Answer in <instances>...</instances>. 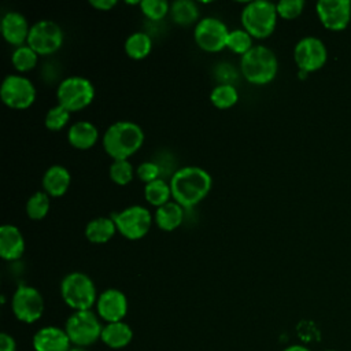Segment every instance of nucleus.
<instances>
[{
    "label": "nucleus",
    "mask_w": 351,
    "mask_h": 351,
    "mask_svg": "<svg viewBox=\"0 0 351 351\" xmlns=\"http://www.w3.org/2000/svg\"><path fill=\"white\" fill-rule=\"evenodd\" d=\"M326 47L317 37H304L298 41L293 49L296 64L303 73L318 70L326 62Z\"/></svg>",
    "instance_id": "obj_13"
},
{
    "label": "nucleus",
    "mask_w": 351,
    "mask_h": 351,
    "mask_svg": "<svg viewBox=\"0 0 351 351\" xmlns=\"http://www.w3.org/2000/svg\"><path fill=\"white\" fill-rule=\"evenodd\" d=\"M25 252V237L19 228L4 223L0 228V256L4 261H16Z\"/></svg>",
    "instance_id": "obj_18"
},
{
    "label": "nucleus",
    "mask_w": 351,
    "mask_h": 351,
    "mask_svg": "<svg viewBox=\"0 0 351 351\" xmlns=\"http://www.w3.org/2000/svg\"><path fill=\"white\" fill-rule=\"evenodd\" d=\"M34 351H69L71 341L64 328L47 325L40 328L32 340Z\"/></svg>",
    "instance_id": "obj_16"
},
{
    "label": "nucleus",
    "mask_w": 351,
    "mask_h": 351,
    "mask_svg": "<svg viewBox=\"0 0 351 351\" xmlns=\"http://www.w3.org/2000/svg\"><path fill=\"white\" fill-rule=\"evenodd\" d=\"M99 140V130L95 123L89 121L74 122L67 132V141L77 149H89Z\"/></svg>",
    "instance_id": "obj_20"
},
{
    "label": "nucleus",
    "mask_w": 351,
    "mask_h": 351,
    "mask_svg": "<svg viewBox=\"0 0 351 351\" xmlns=\"http://www.w3.org/2000/svg\"><path fill=\"white\" fill-rule=\"evenodd\" d=\"M317 14L325 27L340 30L351 18V3L348 0H319Z\"/></svg>",
    "instance_id": "obj_15"
},
{
    "label": "nucleus",
    "mask_w": 351,
    "mask_h": 351,
    "mask_svg": "<svg viewBox=\"0 0 351 351\" xmlns=\"http://www.w3.org/2000/svg\"><path fill=\"white\" fill-rule=\"evenodd\" d=\"M108 174H110L111 181L115 182L117 185H128L133 180L134 169L128 159L114 160L110 165Z\"/></svg>",
    "instance_id": "obj_31"
},
{
    "label": "nucleus",
    "mask_w": 351,
    "mask_h": 351,
    "mask_svg": "<svg viewBox=\"0 0 351 351\" xmlns=\"http://www.w3.org/2000/svg\"><path fill=\"white\" fill-rule=\"evenodd\" d=\"M152 49V38L144 32L132 33L125 41V52L134 60L144 59Z\"/></svg>",
    "instance_id": "obj_24"
},
{
    "label": "nucleus",
    "mask_w": 351,
    "mask_h": 351,
    "mask_svg": "<svg viewBox=\"0 0 351 351\" xmlns=\"http://www.w3.org/2000/svg\"><path fill=\"white\" fill-rule=\"evenodd\" d=\"M0 351H16L15 339L7 332L0 333Z\"/></svg>",
    "instance_id": "obj_36"
},
{
    "label": "nucleus",
    "mask_w": 351,
    "mask_h": 351,
    "mask_svg": "<svg viewBox=\"0 0 351 351\" xmlns=\"http://www.w3.org/2000/svg\"><path fill=\"white\" fill-rule=\"evenodd\" d=\"M49 196L44 191H37L26 202V214L33 221L44 219L49 211Z\"/></svg>",
    "instance_id": "obj_29"
},
{
    "label": "nucleus",
    "mask_w": 351,
    "mask_h": 351,
    "mask_svg": "<svg viewBox=\"0 0 351 351\" xmlns=\"http://www.w3.org/2000/svg\"><path fill=\"white\" fill-rule=\"evenodd\" d=\"M0 97L12 110H26L36 100V86L27 77L8 74L1 82Z\"/></svg>",
    "instance_id": "obj_9"
},
{
    "label": "nucleus",
    "mask_w": 351,
    "mask_h": 351,
    "mask_svg": "<svg viewBox=\"0 0 351 351\" xmlns=\"http://www.w3.org/2000/svg\"><path fill=\"white\" fill-rule=\"evenodd\" d=\"M144 196H145V200L151 206H155L156 208L169 203L170 202L169 199L173 197L170 184H167L163 178H158L149 184H145Z\"/></svg>",
    "instance_id": "obj_26"
},
{
    "label": "nucleus",
    "mask_w": 351,
    "mask_h": 351,
    "mask_svg": "<svg viewBox=\"0 0 351 351\" xmlns=\"http://www.w3.org/2000/svg\"><path fill=\"white\" fill-rule=\"evenodd\" d=\"M117 225V230L128 240L143 239L152 226V214L140 204H133L111 217Z\"/></svg>",
    "instance_id": "obj_8"
},
{
    "label": "nucleus",
    "mask_w": 351,
    "mask_h": 351,
    "mask_svg": "<svg viewBox=\"0 0 351 351\" xmlns=\"http://www.w3.org/2000/svg\"><path fill=\"white\" fill-rule=\"evenodd\" d=\"M325 351H336V350H325Z\"/></svg>",
    "instance_id": "obj_40"
},
{
    "label": "nucleus",
    "mask_w": 351,
    "mask_h": 351,
    "mask_svg": "<svg viewBox=\"0 0 351 351\" xmlns=\"http://www.w3.org/2000/svg\"><path fill=\"white\" fill-rule=\"evenodd\" d=\"M71 182L70 171L62 165L49 166L43 176V191L49 197H60L63 196Z\"/></svg>",
    "instance_id": "obj_19"
},
{
    "label": "nucleus",
    "mask_w": 351,
    "mask_h": 351,
    "mask_svg": "<svg viewBox=\"0 0 351 351\" xmlns=\"http://www.w3.org/2000/svg\"><path fill=\"white\" fill-rule=\"evenodd\" d=\"M136 174L137 177L145 182V184H149L158 178H160L162 173H160V169L158 166L156 162L154 160H145V162H141L137 169H136Z\"/></svg>",
    "instance_id": "obj_35"
},
{
    "label": "nucleus",
    "mask_w": 351,
    "mask_h": 351,
    "mask_svg": "<svg viewBox=\"0 0 351 351\" xmlns=\"http://www.w3.org/2000/svg\"><path fill=\"white\" fill-rule=\"evenodd\" d=\"M243 77L254 85H266L271 82L278 70V62L274 52L265 45H254L240 59Z\"/></svg>",
    "instance_id": "obj_3"
},
{
    "label": "nucleus",
    "mask_w": 351,
    "mask_h": 351,
    "mask_svg": "<svg viewBox=\"0 0 351 351\" xmlns=\"http://www.w3.org/2000/svg\"><path fill=\"white\" fill-rule=\"evenodd\" d=\"M11 308L18 321L33 324L43 317L45 303L41 292L37 288L22 284L12 295Z\"/></svg>",
    "instance_id": "obj_10"
},
{
    "label": "nucleus",
    "mask_w": 351,
    "mask_h": 351,
    "mask_svg": "<svg viewBox=\"0 0 351 351\" xmlns=\"http://www.w3.org/2000/svg\"><path fill=\"white\" fill-rule=\"evenodd\" d=\"M96 313L106 324L123 321L128 313L126 295L117 288L104 289L97 296Z\"/></svg>",
    "instance_id": "obj_14"
},
{
    "label": "nucleus",
    "mask_w": 351,
    "mask_h": 351,
    "mask_svg": "<svg viewBox=\"0 0 351 351\" xmlns=\"http://www.w3.org/2000/svg\"><path fill=\"white\" fill-rule=\"evenodd\" d=\"M170 16L177 25H192L199 18V7L192 0H177L170 4Z\"/></svg>",
    "instance_id": "obj_25"
},
{
    "label": "nucleus",
    "mask_w": 351,
    "mask_h": 351,
    "mask_svg": "<svg viewBox=\"0 0 351 351\" xmlns=\"http://www.w3.org/2000/svg\"><path fill=\"white\" fill-rule=\"evenodd\" d=\"M303 0H281L276 4L277 14L284 19H293L303 11Z\"/></svg>",
    "instance_id": "obj_34"
},
{
    "label": "nucleus",
    "mask_w": 351,
    "mask_h": 351,
    "mask_svg": "<svg viewBox=\"0 0 351 351\" xmlns=\"http://www.w3.org/2000/svg\"><path fill=\"white\" fill-rule=\"evenodd\" d=\"M60 296L74 311L90 310L96 306L97 291L93 280L82 271L66 274L60 282Z\"/></svg>",
    "instance_id": "obj_4"
},
{
    "label": "nucleus",
    "mask_w": 351,
    "mask_h": 351,
    "mask_svg": "<svg viewBox=\"0 0 351 351\" xmlns=\"http://www.w3.org/2000/svg\"><path fill=\"white\" fill-rule=\"evenodd\" d=\"M64 330L73 346L89 347L101 337L103 324L92 310L73 311L64 324Z\"/></svg>",
    "instance_id": "obj_6"
},
{
    "label": "nucleus",
    "mask_w": 351,
    "mask_h": 351,
    "mask_svg": "<svg viewBox=\"0 0 351 351\" xmlns=\"http://www.w3.org/2000/svg\"><path fill=\"white\" fill-rule=\"evenodd\" d=\"M117 230V225L111 217H96L85 226V237L93 244H106Z\"/></svg>",
    "instance_id": "obj_22"
},
{
    "label": "nucleus",
    "mask_w": 351,
    "mask_h": 351,
    "mask_svg": "<svg viewBox=\"0 0 351 351\" xmlns=\"http://www.w3.org/2000/svg\"><path fill=\"white\" fill-rule=\"evenodd\" d=\"M58 104L70 112L81 111L95 99L93 84L81 75H70L60 81L56 88Z\"/></svg>",
    "instance_id": "obj_7"
},
{
    "label": "nucleus",
    "mask_w": 351,
    "mask_h": 351,
    "mask_svg": "<svg viewBox=\"0 0 351 351\" xmlns=\"http://www.w3.org/2000/svg\"><path fill=\"white\" fill-rule=\"evenodd\" d=\"M239 100V92L234 85L218 84L210 92V101L214 107L219 110H226L233 107Z\"/></svg>",
    "instance_id": "obj_27"
},
{
    "label": "nucleus",
    "mask_w": 351,
    "mask_h": 351,
    "mask_svg": "<svg viewBox=\"0 0 351 351\" xmlns=\"http://www.w3.org/2000/svg\"><path fill=\"white\" fill-rule=\"evenodd\" d=\"M133 339V329L125 321L108 322L103 325L100 340L112 350H121L130 344Z\"/></svg>",
    "instance_id": "obj_21"
},
{
    "label": "nucleus",
    "mask_w": 351,
    "mask_h": 351,
    "mask_svg": "<svg viewBox=\"0 0 351 351\" xmlns=\"http://www.w3.org/2000/svg\"><path fill=\"white\" fill-rule=\"evenodd\" d=\"M144 143L141 126L132 121H117L111 123L101 138L103 148L114 160L129 159Z\"/></svg>",
    "instance_id": "obj_2"
},
{
    "label": "nucleus",
    "mask_w": 351,
    "mask_h": 351,
    "mask_svg": "<svg viewBox=\"0 0 351 351\" xmlns=\"http://www.w3.org/2000/svg\"><path fill=\"white\" fill-rule=\"evenodd\" d=\"M38 60V55L34 49H32L27 44H23L21 47H16L11 55V62L15 70L19 73L30 71L36 67Z\"/></svg>",
    "instance_id": "obj_28"
},
{
    "label": "nucleus",
    "mask_w": 351,
    "mask_h": 351,
    "mask_svg": "<svg viewBox=\"0 0 351 351\" xmlns=\"http://www.w3.org/2000/svg\"><path fill=\"white\" fill-rule=\"evenodd\" d=\"M169 184L174 202L184 208H191L208 195L213 178L207 170L199 166H184L170 176Z\"/></svg>",
    "instance_id": "obj_1"
},
{
    "label": "nucleus",
    "mask_w": 351,
    "mask_h": 351,
    "mask_svg": "<svg viewBox=\"0 0 351 351\" xmlns=\"http://www.w3.org/2000/svg\"><path fill=\"white\" fill-rule=\"evenodd\" d=\"M138 5L149 21H160L170 12V4L166 0H143Z\"/></svg>",
    "instance_id": "obj_33"
},
{
    "label": "nucleus",
    "mask_w": 351,
    "mask_h": 351,
    "mask_svg": "<svg viewBox=\"0 0 351 351\" xmlns=\"http://www.w3.org/2000/svg\"><path fill=\"white\" fill-rule=\"evenodd\" d=\"M229 29L215 16L202 18L193 30V38L197 47L206 52H219L226 48Z\"/></svg>",
    "instance_id": "obj_12"
},
{
    "label": "nucleus",
    "mask_w": 351,
    "mask_h": 351,
    "mask_svg": "<svg viewBox=\"0 0 351 351\" xmlns=\"http://www.w3.org/2000/svg\"><path fill=\"white\" fill-rule=\"evenodd\" d=\"M63 40V30L56 22L51 19H41L30 26L26 44L34 49L37 55L45 56L55 53L62 47Z\"/></svg>",
    "instance_id": "obj_11"
},
{
    "label": "nucleus",
    "mask_w": 351,
    "mask_h": 351,
    "mask_svg": "<svg viewBox=\"0 0 351 351\" xmlns=\"http://www.w3.org/2000/svg\"><path fill=\"white\" fill-rule=\"evenodd\" d=\"M0 29L4 40L16 47H21L27 41L30 26L25 15L18 11H7L0 22Z\"/></svg>",
    "instance_id": "obj_17"
},
{
    "label": "nucleus",
    "mask_w": 351,
    "mask_h": 351,
    "mask_svg": "<svg viewBox=\"0 0 351 351\" xmlns=\"http://www.w3.org/2000/svg\"><path fill=\"white\" fill-rule=\"evenodd\" d=\"M154 221L156 226L165 232L177 229L184 221V207L177 202H169L155 210Z\"/></svg>",
    "instance_id": "obj_23"
},
{
    "label": "nucleus",
    "mask_w": 351,
    "mask_h": 351,
    "mask_svg": "<svg viewBox=\"0 0 351 351\" xmlns=\"http://www.w3.org/2000/svg\"><path fill=\"white\" fill-rule=\"evenodd\" d=\"M277 16L278 14L274 3L255 0L244 5L241 11V25L252 38H266L274 32Z\"/></svg>",
    "instance_id": "obj_5"
},
{
    "label": "nucleus",
    "mask_w": 351,
    "mask_h": 351,
    "mask_svg": "<svg viewBox=\"0 0 351 351\" xmlns=\"http://www.w3.org/2000/svg\"><path fill=\"white\" fill-rule=\"evenodd\" d=\"M89 4L100 11H110L117 5L115 0H90Z\"/></svg>",
    "instance_id": "obj_37"
},
{
    "label": "nucleus",
    "mask_w": 351,
    "mask_h": 351,
    "mask_svg": "<svg viewBox=\"0 0 351 351\" xmlns=\"http://www.w3.org/2000/svg\"><path fill=\"white\" fill-rule=\"evenodd\" d=\"M69 351H89L86 347H78V346H71Z\"/></svg>",
    "instance_id": "obj_39"
},
{
    "label": "nucleus",
    "mask_w": 351,
    "mask_h": 351,
    "mask_svg": "<svg viewBox=\"0 0 351 351\" xmlns=\"http://www.w3.org/2000/svg\"><path fill=\"white\" fill-rule=\"evenodd\" d=\"M282 351H311V350H308L307 347L300 346V344H292V346L285 347Z\"/></svg>",
    "instance_id": "obj_38"
},
{
    "label": "nucleus",
    "mask_w": 351,
    "mask_h": 351,
    "mask_svg": "<svg viewBox=\"0 0 351 351\" xmlns=\"http://www.w3.org/2000/svg\"><path fill=\"white\" fill-rule=\"evenodd\" d=\"M252 37L250 33H247L243 27L241 29H233L229 32L226 48H229L232 52L244 55L252 48Z\"/></svg>",
    "instance_id": "obj_30"
},
{
    "label": "nucleus",
    "mask_w": 351,
    "mask_h": 351,
    "mask_svg": "<svg viewBox=\"0 0 351 351\" xmlns=\"http://www.w3.org/2000/svg\"><path fill=\"white\" fill-rule=\"evenodd\" d=\"M70 114L71 112L67 111L64 107H62L60 104H56L47 111L44 118V125L48 130L58 132L67 125L70 119Z\"/></svg>",
    "instance_id": "obj_32"
}]
</instances>
